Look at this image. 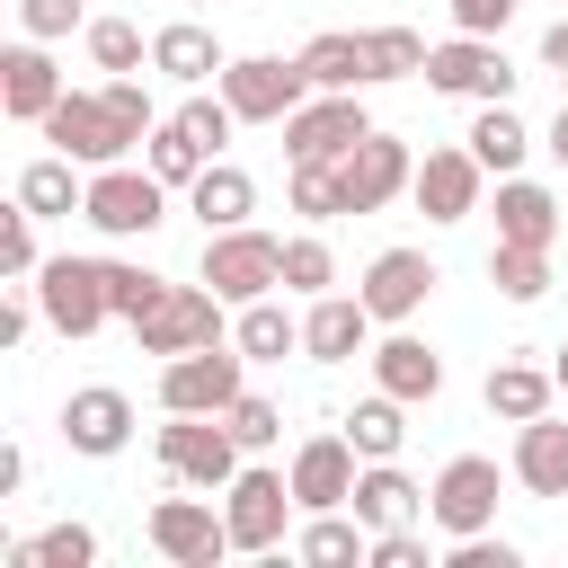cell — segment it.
I'll return each mask as SVG.
<instances>
[{
  "mask_svg": "<svg viewBox=\"0 0 568 568\" xmlns=\"http://www.w3.org/2000/svg\"><path fill=\"white\" fill-rule=\"evenodd\" d=\"M18 488H27V453H18V444H0V497H18Z\"/></svg>",
  "mask_w": 568,
  "mask_h": 568,
  "instance_id": "cell-50",
  "label": "cell"
},
{
  "mask_svg": "<svg viewBox=\"0 0 568 568\" xmlns=\"http://www.w3.org/2000/svg\"><path fill=\"white\" fill-rule=\"evenodd\" d=\"M169 293V275H151V266H133V257H106V302H115V320L133 328L151 302Z\"/></svg>",
  "mask_w": 568,
  "mask_h": 568,
  "instance_id": "cell-42",
  "label": "cell"
},
{
  "mask_svg": "<svg viewBox=\"0 0 568 568\" xmlns=\"http://www.w3.org/2000/svg\"><path fill=\"white\" fill-rule=\"evenodd\" d=\"M364 559H373V568H426V532H417V524H390V532H373Z\"/></svg>",
  "mask_w": 568,
  "mask_h": 568,
  "instance_id": "cell-47",
  "label": "cell"
},
{
  "mask_svg": "<svg viewBox=\"0 0 568 568\" xmlns=\"http://www.w3.org/2000/svg\"><path fill=\"white\" fill-rule=\"evenodd\" d=\"M488 284H497L506 302H541V293H550V248L497 240V248H488Z\"/></svg>",
  "mask_w": 568,
  "mask_h": 568,
  "instance_id": "cell-37",
  "label": "cell"
},
{
  "mask_svg": "<svg viewBox=\"0 0 568 568\" xmlns=\"http://www.w3.org/2000/svg\"><path fill=\"white\" fill-rule=\"evenodd\" d=\"M355 515H364L373 532H390V524H417V515H426V488H417L399 462H364V470H355Z\"/></svg>",
  "mask_w": 568,
  "mask_h": 568,
  "instance_id": "cell-29",
  "label": "cell"
},
{
  "mask_svg": "<svg viewBox=\"0 0 568 568\" xmlns=\"http://www.w3.org/2000/svg\"><path fill=\"white\" fill-rule=\"evenodd\" d=\"M186 9H195V0H186Z\"/></svg>",
  "mask_w": 568,
  "mask_h": 568,
  "instance_id": "cell-54",
  "label": "cell"
},
{
  "mask_svg": "<svg viewBox=\"0 0 568 568\" xmlns=\"http://www.w3.org/2000/svg\"><path fill=\"white\" fill-rule=\"evenodd\" d=\"M541 151H550V160H559V169H568V106H559V115H550V133H541Z\"/></svg>",
  "mask_w": 568,
  "mask_h": 568,
  "instance_id": "cell-52",
  "label": "cell"
},
{
  "mask_svg": "<svg viewBox=\"0 0 568 568\" xmlns=\"http://www.w3.org/2000/svg\"><path fill=\"white\" fill-rule=\"evenodd\" d=\"M62 444H71V453H89V462H115V453L133 444V399H124L115 382L71 390V399H62Z\"/></svg>",
  "mask_w": 568,
  "mask_h": 568,
  "instance_id": "cell-19",
  "label": "cell"
},
{
  "mask_svg": "<svg viewBox=\"0 0 568 568\" xmlns=\"http://www.w3.org/2000/svg\"><path fill=\"white\" fill-rule=\"evenodd\" d=\"M178 124H186V133H195V142H204V151L222 160V151H231V133H240V106H231L222 89H186V106H178Z\"/></svg>",
  "mask_w": 568,
  "mask_h": 568,
  "instance_id": "cell-40",
  "label": "cell"
},
{
  "mask_svg": "<svg viewBox=\"0 0 568 568\" xmlns=\"http://www.w3.org/2000/svg\"><path fill=\"white\" fill-rule=\"evenodd\" d=\"M186 213H195L204 231H240V222L257 213V178H248L240 160H204V178L186 186Z\"/></svg>",
  "mask_w": 568,
  "mask_h": 568,
  "instance_id": "cell-25",
  "label": "cell"
},
{
  "mask_svg": "<svg viewBox=\"0 0 568 568\" xmlns=\"http://www.w3.org/2000/svg\"><path fill=\"white\" fill-rule=\"evenodd\" d=\"M408 178H417V160H408V142L399 133H364L346 160H337V186H346V213H382L390 195H408Z\"/></svg>",
  "mask_w": 568,
  "mask_h": 568,
  "instance_id": "cell-15",
  "label": "cell"
},
{
  "mask_svg": "<svg viewBox=\"0 0 568 568\" xmlns=\"http://www.w3.org/2000/svg\"><path fill=\"white\" fill-rule=\"evenodd\" d=\"M222 417H231L240 453H266V444H284V408H275V399H257V390H240V399H231Z\"/></svg>",
  "mask_w": 568,
  "mask_h": 568,
  "instance_id": "cell-44",
  "label": "cell"
},
{
  "mask_svg": "<svg viewBox=\"0 0 568 568\" xmlns=\"http://www.w3.org/2000/svg\"><path fill=\"white\" fill-rule=\"evenodd\" d=\"M541 62H550V71H568V18H559V27L541 36Z\"/></svg>",
  "mask_w": 568,
  "mask_h": 568,
  "instance_id": "cell-51",
  "label": "cell"
},
{
  "mask_svg": "<svg viewBox=\"0 0 568 568\" xmlns=\"http://www.w3.org/2000/svg\"><path fill=\"white\" fill-rule=\"evenodd\" d=\"M293 479L284 470H266V462H240V479L222 488V524H231V550H248V559H266V550H284V524H293Z\"/></svg>",
  "mask_w": 568,
  "mask_h": 568,
  "instance_id": "cell-6",
  "label": "cell"
},
{
  "mask_svg": "<svg viewBox=\"0 0 568 568\" xmlns=\"http://www.w3.org/2000/svg\"><path fill=\"white\" fill-rule=\"evenodd\" d=\"M36 133H44L53 151H71L80 169H106V160H133V151H142V142H133V124L106 106V89H62V98H53V115H44Z\"/></svg>",
  "mask_w": 568,
  "mask_h": 568,
  "instance_id": "cell-4",
  "label": "cell"
},
{
  "mask_svg": "<svg viewBox=\"0 0 568 568\" xmlns=\"http://www.w3.org/2000/svg\"><path fill=\"white\" fill-rule=\"evenodd\" d=\"M479 186H488L479 151H470V142H435V151L417 160V178H408V204H417L426 222H470V213H479Z\"/></svg>",
  "mask_w": 568,
  "mask_h": 568,
  "instance_id": "cell-14",
  "label": "cell"
},
{
  "mask_svg": "<svg viewBox=\"0 0 568 568\" xmlns=\"http://www.w3.org/2000/svg\"><path fill=\"white\" fill-rule=\"evenodd\" d=\"M373 311H364V293H311V311H302V355L311 364H355V355H373Z\"/></svg>",
  "mask_w": 568,
  "mask_h": 568,
  "instance_id": "cell-18",
  "label": "cell"
},
{
  "mask_svg": "<svg viewBox=\"0 0 568 568\" xmlns=\"http://www.w3.org/2000/svg\"><path fill=\"white\" fill-rule=\"evenodd\" d=\"M550 373H559V399H568V346H550Z\"/></svg>",
  "mask_w": 568,
  "mask_h": 568,
  "instance_id": "cell-53",
  "label": "cell"
},
{
  "mask_svg": "<svg viewBox=\"0 0 568 568\" xmlns=\"http://www.w3.org/2000/svg\"><path fill=\"white\" fill-rule=\"evenodd\" d=\"M106 106L133 124V142H151V124H160V106H151V89L133 80V71H106Z\"/></svg>",
  "mask_w": 568,
  "mask_h": 568,
  "instance_id": "cell-46",
  "label": "cell"
},
{
  "mask_svg": "<svg viewBox=\"0 0 568 568\" xmlns=\"http://www.w3.org/2000/svg\"><path fill=\"white\" fill-rule=\"evenodd\" d=\"M506 470H515V488L524 497H568V417H524L515 426V453H506Z\"/></svg>",
  "mask_w": 568,
  "mask_h": 568,
  "instance_id": "cell-22",
  "label": "cell"
},
{
  "mask_svg": "<svg viewBox=\"0 0 568 568\" xmlns=\"http://www.w3.org/2000/svg\"><path fill=\"white\" fill-rule=\"evenodd\" d=\"M284 293H337V257H328V240L320 231H302V240H284Z\"/></svg>",
  "mask_w": 568,
  "mask_h": 568,
  "instance_id": "cell-41",
  "label": "cell"
},
{
  "mask_svg": "<svg viewBox=\"0 0 568 568\" xmlns=\"http://www.w3.org/2000/svg\"><path fill=\"white\" fill-rule=\"evenodd\" d=\"M479 399H488V417L524 426V417H541V408L559 399V373H550V364H524V355H497L488 382H479Z\"/></svg>",
  "mask_w": 568,
  "mask_h": 568,
  "instance_id": "cell-24",
  "label": "cell"
},
{
  "mask_svg": "<svg viewBox=\"0 0 568 568\" xmlns=\"http://www.w3.org/2000/svg\"><path fill=\"white\" fill-rule=\"evenodd\" d=\"M302 71H311V89H373V53H364V36H346V27L311 36V44H302Z\"/></svg>",
  "mask_w": 568,
  "mask_h": 568,
  "instance_id": "cell-32",
  "label": "cell"
},
{
  "mask_svg": "<svg viewBox=\"0 0 568 568\" xmlns=\"http://www.w3.org/2000/svg\"><path fill=\"white\" fill-rule=\"evenodd\" d=\"M18 204H27L36 222H71V213L89 204V178H80V160H71V151H53V160H27V169H18Z\"/></svg>",
  "mask_w": 568,
  "mask_h": 568,
  "instance_id": "cell-28",
  "label": "cell"
},
{
  "mask_svg": "<svg viewBox=\"0 0 568 568\" xmlns=\"http://www.w3.org/2000/svg\"><path fill=\"white\" fill-rule=\"evenodd\" d=\"M462 142L479 151V169H488V178H515V169L532 160V124L515 115V98H488V106L470 115V133H462Z\"/></svg>",
  "mask_w": 568,
  "mask_h": 568,
  "instance_id": "cell-27",
  "label": "cell"
},
{
  "mask_svg": "<svg viewBox=\"0 0 568 568\" xmlns=\"http://www.w3.org/2000/svg\"><path fill=\"white\" fill-rule=\"evenodd\" d=\"M355 470H364V453H355L346 435H302V444H293V462H284V479H293L302 515L355 506Z\"/></svg>",
  "mask_w": 568,
  "mask_h": 568,
  "instance_id": "cell-17",
  "label": "cell"
},
{
  "mask_svg": "<svg viewBox=\"0 0 568 568\" xmlns=\"http://www.w3.org/2000/svg\"><path fill=\"white\" fill-rule=\"evenodd\" d=\"M240 435H231V417H169L160 426V479L169 488H231L240 479Z\"/></svg>",
  "mask_w": 568,
  "mask_h": 568,
  "instance_id": "cell-5",
  "label": "cell"
},
{
  "mask_svg": "<svg viewBox=\"0 0 568 568\" xmlns=\"http://www.w3.org/2000/svg\"><path fill=\"white\" fill-rule=\"evenodd\" d=\"M142 532H151V550H160L169 568H222V559H231V524H222L213 488H204V497H160Z\"/></svg>",
  "mask_w": 568,
  "mask_h": 568,
  "instance_id": "cell-13",
  "label": "cell"
},
{
  "mask_svg": "<svg viewBox=\"0 0 568 568\" xmlns=\"http://www.w3.org/2000/svg\"><path fill=\"white\" fill-rule=\"evenodd\" d=\"M435 284H444V275H435V257H426V248H382V257L364 266V284H355V293H364V311H373L382 328H408V320L426 311V293H435Z\"/></svg>",
  "mask_w": 568,
  "mask_h": 568,
  "instance_id": "cell-16",
  "label": "cell"
},
{
  "mask_svg": "<svg viewBox=\"0 0 568 568\" xmlns=\"http://www.w3.org/2000/svg\"><path fill=\"white\" fill-rule=\"evenodd\" d=\"M0 559L9 568H98V532L89 524H44L36 541H9Z\"/></svg>",
  "mask_w": 568,
  "mask_h": 568,
  "instance_id": "cell-35",
  "label": "cell"
},
{
  "mask_svg": "<svg viewBox=\"0 0 568 568\" xmlns=\"http://www.w3.org/2000/svg\"><path fill=\"white\" fill-rule=\"evenodd\" d=\"M346 444H355L364 462H399V444H408V399H390V390L355 399V417H346Z\"/></svg>",
  "mask_w": 568,
  "mask_h": 568,
  "instance_id": "cell-34",
  "label": "cell"
},
{
  "mask_svg": "<svg viewBox=\"0 0 568 568\" xmlns=\"http://www.w3.org/2000/svg\"><path fill=\"white\" fill-rule=\"evenodd\" d=\"M364 364H373V390H390V399H408V408H426V399L444 390V355H435L426 337H408V328H390Z\"/></svg>",
  "mask_w": 568,
  "mask_h": 568,
  "instance_id": "cell-23",
  "label": "cell"
},
{
  "mask_svg": "<svg viewBox=\"0 0 568 568\" xmlns=\"http://www.w3.org/2000/svg\"><path fill=\"white\" fill-rule=\"evenodd\" d=\"M222 311H231V302H222L204 275H195V284H169V293L133 320V346H142V355H160V364H169V355H186V346H222V337H231V320H222Z\"/></svg>",
  "mask_w": 568,
  "mask_h": 568,
  "instance_id": "cell-3",
  "label": "cell"
},
{
  "mask_svg": "<svg viewBox=\"0 0 568 568\" xmlns=\"http://www.w3.org/2000/svg\"><path fill=\"white\" fill-rule=\"evenodd\" d=\"M284 204H293L302 222H337V213H346L337 160H284Z\"/></svg>",
  "mask_w": 568,
  "mask_h": 568,
  "instance_id": "cell-36",
  "label": "cell"
},
{
  "mask_svg": "<svg viewBox=\"0 0 568 568\" xmlns=\"http://www.w3.org/2000/svg\"><path fill=\"white\" fill-rule=\"evenodd\" d=\"M36 302H44V328L53 337H98L115 320L106 302V257H44L36 266Z\"/></svg>",
  "mask_w": 568,
  "mask_h": 568,
  "instance_id": "cell-7",
  "label": "cell"
},
{
  "mask_svg": "<svg viewBox=\"0 0 568 568\" xmlns=\"http://www.w3.org/2000/svg\"><path fill=\"white\" fill-rule=\"evenodd\" d=\"M248 390V355L222 337V346H186L160 364V417H222L231 399Z\"/></svg>",
  "mask_w": 568,
  "mask_h": 568,
  "instance_id": "cell-2",
  "label": "cell"
},
{
  "mask_svg": "<svg viewBox=\"0 0 568 568\" xmlns=\"http://www.w3.org/2000/svg\"><path fill=\"white\" fill-rule=\"evenodd\" d=\"M71 27H89V9H80V0H18V36H36V44H62Z\"/></svg>",
  "mask_w": 568,
  "mask_h": 568,
  "instance_id": "cell-45",
  "label": "cell"
},
{
  "mask_svg": "<svg viewBox=\"0 0 568 568\" xmlns=\"http://www.w3.org/2000/svg\"><path fill=\"white\" fill-rule=\"evenodd\" d=\"M515 62H506V44L497 36H444L435 53H426V89H444V98H470V106H488V98H515Z\"/></svg>",
  "mask_w": 568,
  "mask_h": 568,
  "instance_id": "cell-11",
  "label": "cell"
},
{
  "mask_svg": "<svg viewBox=\"0 0 568 568\" xmlns=\"http://www.w3.org/2000/svg\"><path fill=\"white\" fill-rule=\"evenodd\" d=\"M444 568H515V541H497V532H462V541L444 550Z\"/></svg>",
  "mask_w": 568,
  "mask_h": 568,
  "instance_id": "cell-48",
  "label": "cell"
},
{
  "mask_svg": "<svg viewBox=\"0 0 568 568\" xmlns=\"http://www.w3.org/2000/svg\"><path fill=\"white\" fill-rule=\"evenodd\" d=\"M364 53H373V89L382 80H426V36L417 27H364Z\"/></svg>",
  "mask_w": 568,
  "mask_h": 568,
  "instance_id": "cell-38",
  "label": "cell"
},
{
  "mask_svg": "<svg viewBox=\"0 0 568 568\" xmlns=\"http://www.w3.org/2000/svg\"><path fill=\"white\" fill-rule=\"evenodd\" d=\"M204 160H213V151H204V142H195L178 115H160V124H151V142H142V169H151L160 186H178V195L204 178Z\"/></svg>",
  "mask_w": 568,
  "mask_h": 568,
  "instance_id": "cell-33",
  "label": "cell"
},
{
  "mask_svg": "<svg viewBox=\"0 0 568 568\" xmlns=\"http://www.w3.org/2000/svg\"><path fill=\"white\" fill-rule=\"evenodd\" d=\"M80 44H89V62H98V71H142V62H151V36H142L133 18H89V27H80Z\"/></svg>",
  "mask_w": 568,
  "mask_h": 568,
  "instance_id": "cell-39",
  "label": "cell"
},
{
  "mask_svg": "<svg viewBox=\"0 0 568 568\" xmlns=\"http://www.w3.org/2000/svg\"><path fill=\"white\" fill-rule=\"evenodd\" d=\"M515 9H524V0H453V27H462V36H506Z\"/></svg>",
  "mask_w": 568,
  "mask_h": 568,
  "instance_id": "cell-49",
  "label": "cell"
},
{
  "mask_svg": "<svg viewBox=\"0 0 568 568\" xmlns=\"http://www.w3.org/2000/svg\"><path fill=\"white\" fill-rule=\"evenodd\" d=\"M53 98H62L53 53H44L36 36H18V44L0 53V115H9V124H44V115H53Z\"/></svg>",
  "mask_w": 568,
  "mask_h": 568,
  "instance_id": "cell-21",
  "label": "cell"
},
{
  "mask_svg": "<svg viewBox=\"0 0 568 568\" xmlns=\"http://www.w3.org/2000/svg\"><path fill=\"white\" fill-rule=\"evenodd\" d=\"M213 89L240 106V124H284V115L311 98V71H302V53H293V62H284V53H231Z\"/></svg>",
  "mask_w": 568,
  "mask_h": 568,
  "instance_id": "cell-9",
  "label": "cell"
},
{
  "mask_svg": "<svg viewBox=\"0 0 568 568\" xmlns=\"http://www.w3.org/2000/svg\"><path fill=\"white\" fill-rule=\"evenodd\" d=\"M222 36L204 27V18H169V27H151V71L160 80H178V89H213L222 80Z\"/></svg>",
  "mask_w": 568,
  "mask_h": 568,
  "instance_id": "cell-20",
  "label": "cell"
},
{
  "mask_svg": "<svg viewBox=\"0 0 568 568\" xmlns=\"http://www.w3.org/2000/svg\"><path fill=\"white\" fill-rule=\"evenodd\" d=\"M36 266H44V248H36V213H27V204H9V213H0V275H9V284H27Z\"/></svg>",
  "mask_w": 568,
  "mask_h": 568,
  "instance_id": "cell-43",
  "label": "cell"
},
{
  "mask_svg": "<svg viewBox=\"0 0 568 568\" xmlns=\"http://www.w3.org/2000/svg\"><path fill=\"white\" fill-rule=\"evenodd\" d=\"M364 550H373V524H364V515L346 524V506H328V515H311V524L293 532V559H302V568H355Z\"/></svg>",
  "mask_w": 568,
  "mask_h": 568,
  "instance_id": "cell-31",
  "label": "cell"
},
{
  "mask_svg": "<svg viewBox=\"0 0 568 568\" xmlns=\"http://www.w3.org/2000/svg\"><path fill=\"white\" fill-rule=\"evenodd\" d=\"M364 133H373L364 89H311V98L284 115V160H346Z\"/></svg>",
  "mask_w": 568,
  "mask_h": 568,
  "instance_id": "cell-12",
  "label": "cell"
},
{
  "mask_svg": "<svg viewBox=\"0 0 568 568\" xmlns=\"http://www.w3.org/2000/svg\"><path fill=\"white\" fill-rule=\"evenodd\" d=\"M231 346H240L248 364H284V355H302V320H293L275 293H257V302H240V320H231Z\"/></svg>",
  "mask_w": 568,
  "mask_h": 568,
  "instance_id": "cell-30",
  "label": "cell"
},
{
  "mask_svg": "<svg viewBox=\"0 0 568 568\" xmlns=\"http://www.w3.org/2000/svg\"><path fill=\"white\" fill-rule=\"evenodd\" d=\"M515 479V470H506ZM497 462L488 453H453L444 470H435V488H426V524L444 532V541H462V532H497Z\"/></svg>",
  "mask_w": 568,
  "mask_h": 568,
  "instance_id": "cell-8",
  "label": "cell"
},
{
  "mask_svg": "<svg viewBox=\"0 0 568 568\" xmlns=\"http://www.w3.org/2000/svg\"><path fill=\"white\" fill-rule=\"evenodd\" d=\"M497 240H524V248H550L559 240V195L541 178H497Z\"/></svg>",
  "mask_w": 568,
  "mask_h": 568,
  "instance_id": "cell-26",
  "label": "cell"
},
{
  "mask_svg": "<svg viewBox=\"0 0 568 568\" xmlns=\"http://www.w3.org/2000/svg\"><path fill=\"white\" fill-rule=\"evenodd\" d=\"M204 284L240 311V302H257V293H275L284 284V240H266L257 222H240V231H204Z\"/></svg>",
  "mask_w": 568,
  "mask_h": 568,
  "instance_id": "cell-10",
  "label": "cell"
},
{
  "mask_svg": "<svg viewBox=\"0 0 568 568\" xmlns=\"http://www.w3.org/2000/svg\"><path fill=\"white\" fill-rule=\"evenodd\" d=\"M169 195H178V186H160L142 160H106V169H89V204H80V222L106 231V240H151V231L169 222Z\"/></svg>",
  "mask_w": 568,
  "mask_h": 568,
  "instance_id": "cell-1",
  "label": "cell"
}]
</instances>
